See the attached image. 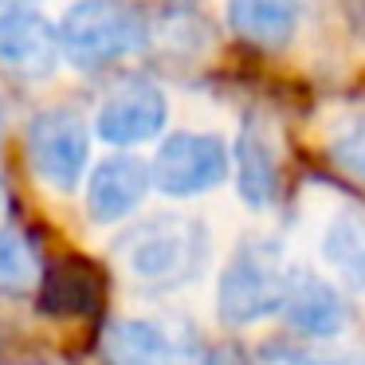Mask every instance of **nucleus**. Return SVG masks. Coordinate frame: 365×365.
<instances>
[{
    "label": "nucleus",
    "instance_id": "nucleus-1",
    "mask_svg": "<svg viewBox=\"0 0 365 365\" xmlns=\"http://www.w3.org/2000/svg\"><path fill=\"white\" fill-rule=\"evenodd\" d=\"M114 259L142 287H185L208 263V228L197 216L153 212L114 240Z\"/></svg>",
    "mask_w": 365,
    "mask_h": 365
},
{
    "label": "nucleus",
    "instance_id": "nucleus-2",
    "mask_svg": "<svg viewBox=\"0 0 365 365\" xmlns=\"http://www.w3.org/2000/svg\"><path fill=\"white\" fill-rule=\"evenodd\" d=\"M145 16L126 0H79L59 20V48L83 71L114 67L145 48Z\"/></svg>",
    "mask_w": 365,
    "mask_h": 365
},
{
    "label": "nucleus",
    "instance_id": "nucleus-3",
    "mask_svg": "<svg viewBox=\"0 0 365 365\" xmlns=\"http://www.w3.org/2000/svg\"><path fill=\"white\" fill-rule=\"evenodd\" d=\"M287 287H291V267L283 263L279 247L267 240H252L224 267L216 287V314L228 330L255 326L271 314H283Z\"/></svg>",
    "mask_w": 365,
    "mask_h": 365
},
{
    "label": "nucleus",
    "instance_id": "nucleus-4",
    "mask_svg": "<svg viewBox=\"0 0 365 365\" xmlns=\"http://www.w3.org/2000/svg\"><path fill=\"white\" fill-rule=\"evenodd\" d=\"M28 165L48 189L71 192L79 189L91 161V130L79 110L71 106H48L28 122L24 134Z\"/></svg>",
    "mask_w": 365,
    "mask_h": 365
},
{
    "label": "nucleus",
    "instance_id": "nucleus-5",
    "mask_svg": "<svg viewBox=\"0 0 365 365\" xmlns=\"http://www.w3.org/2000/svg\"><path fill=\"white\" fill-rule=\"evenodd\" d=\"M228 145L216 134H192V130L165 138L150 161L153 185L165 197H200V192L216 189L228 177Z\"/></svg>",
    "mask_w": 365,
    "mask_h": 365
},
{
    "label": "nucleus",
    "instance_id": "nucleus-6",
    "mask_svg": "<svg viewBox=\"0 0 365 365\" xmlns=\"http://www.w3.org/2000/svg\"><path fill=\"white\" fill-rule=\"evenodd\" d=\"M165 118H169L165 91L150 79H126L103 98L95 130L114 150H134V145L153 142L165 130Z\"/></svg>",
    "mask_w": 365,
    "mask_h": 365
},
{
    "label": "nucleus",
    "instance_id": "nucleus-7",
    "mask_svg": "<svg viewBox=\"0 0 365 365\" xmlns=\"http://www.w3.org/2000/svg\"><path fill=\"white\" fill-rule=\"evenodd\" d=\"M232 165H236V192L247 208L267 212L279 205L283 192V158H279V138L263 114H247L244 126L236 134V150H232Z\"/></svg>",
    "mask_w": 365,
    "mask_h": 365
},
{
    "label": "nucleus",
    "instance_id": "nucleus-8",
    "mask_svg": "<svg viewBox=\"0 0 365 365\" xmlns=\"http://www.w3.org/2000/svg\"><path fill=\"white\" fill-rule=\"evenodd\" d=\"M150 189H153L150 165L142 158H134V153H114V158L98 161L87 173L83 208H87V216L95 224H118L145 205Z\"/></svg>",
    "mask_w": 365,
    "mask_h": 365
},
{
    "label": "nucleus",
    "instance_id": "nucleus-9",
    "mask_svg": "<svg viewBox=\"0 0 365 365\" xmlns=\"http://www.w3.org/2000/svg\"><path fill=\"white\" fill-rule=\"evenodd\" d=\"M59 56V28L32 9H4L0 12V71L16 79H43L56 71Z\"/></svg>",
    "mask_w": 365,
    "mask_h": 365
},
{
    "label": "nucleus",
    "instance_id": "nucleus-10",
    "mask_svg": "<svg viewBox=\"0 0 365 365\" xmlns=\"http://www.w3.org/2000/svg\"><path fill=\"white\" fill-rule=\"evenodd\" d=\"M283 318L294 334L307 341H330L349 326V307L334 283H326L314 271H291Z\"/></svg>",
    "mask_w": 365,
    "mask_h": 365
},
{
    "label": "nucleus",
    "instance_id": "nucleus-11",
    "mask_svg": "<svg viewBox=\"0 0 365 365\" xmlns=\"http://www.w3.org/2000/svg\"><path fill=\"white\" fill-rule=\"evenodd\" d=\"M228 28L255 51H283L299 32V0H228Z\"/></svg>",
    "mask_w": 365,
    "mask_h": 365
},
{
    "label": "nucleus",
    "instance_id": "nucleus-12",
    "mask_svg": "<svg viewBox=\"0 0 365 365\" xmlns=\"http://www.w3.org/2000/svg\"><path fill=\"white\" fill-rule=\"evenodd\" d=\"M103 365H181V346L145 318H118L98 341Z\"/></svg>",
    "mask_w": 365,
    "mask_h": 365
},
{
    "label": "nucleus",
    "instance_id": "nucleus-13",
    "mask_svg": "<svg viewBox=\"0 0 365 365\" xmlns=\"http://www.w3.org/2000/svg\"><path fill=\"white\" fill-rule=\"evenodd\" d=\"M98 294H103V283H98L95 267L87 259H59L51 263V271L43 275V314H91L98 307Z\"/></svg>",
    "mask_w": 365,
    "mask_h": 365
},
{
    "label": "nucleus",
    "instance_id": "nucleus-14",
    "mask_svg": "<svg viewBox=\"0 0 365 365\" xmlns=\"http://www.w3.org/2000/svg\"><path fill=\"white\" fill-rule=\"evenodd\" d=\"M322 259L346 287L365 294V216L346 208L322 232Z\"/></svg>",
    "mask_w": 365,
    "mask_h": 365
},
{
    "label": "nucleus",
    "instance_id": "nucleus-15",
    "mask_svg": "<svg viewBox=\"0 0 365 365\" xmlns=\"http://www.w3.org/2000/svg\"><path fill=\"white\" fill-rule=\"evenodd\" d=\"M40 255H36V244L28 240V232L0 224V299L28 294L40 283Z\"/></svg>",
    "mask_w": 365,
    "mask_h": 365
},
{
    "label": "nucleus",
    "instance_id": "nucleus-16",
    "mask_svg": "<svg viewBox=\"0 0 365 365\" xmlns=\"http://www.w3.org/2000/svg\"><path fill=\"white\" fill-rule=\"evenodd\" d=\"M275 365H365L357 349H275Z\"/></svg>",
    "mask_w": 365,
    "mask_h": 365
},
{
    "label": "nucleus",
    "instance_id": "nucleus-17",
    "mask_svg": "<svg viewBox=\"0 0 365 365\" xmlns=\"http://www.w3.org/2000/svg\"><path fill=\"white\" fill-rule=\"evenodd\" d=\"M330 153L346 173H354L357 181H365V122H357V126H349L346 134L334 138Z\"/></svg>",
    "mask_w": 365,
    "mask_h": 365
},
{
    "label": "nucleus",
    "instance_id": "nucleus-18",
    "mask_svg": "<svg viewBox=\"0 0 365 365\" xmlns=\"http://www.w3.org/2000/svg\"><path fill=\"white\" fill-rule=\"evenodd\" d=\"M9 208V189H4V181H0V212Z\"/></svg>",
    "mask_w": 365,
    "mask_h": 365
},
{
    "label": "nucleus",
    "instance_id": "nucleus-19",
    "mask_svg": "<svg viewBox=\"0 0 365 365\" xmlns=\"http://www.w3.org/2000/svg\"><path fill=\"white\" fill-rule=\"evenodd\" d=\"M0 4H9V9H24V0H0Z\"/></svg>",
    "mask_w": 365,
    "mask_h": 365
},
{
    "label": "nucleus",
    "instance_id": "nucleus-20",
    "mask_svg": "<svg viewBox=\"0 0 365 365\" xmlns=\"http://www.w3.org/2000/svg\"><path fill=\"white\" fill-rule=\"evenodd\" d=\"M0 145H4V118H0Z\"/></svg>",
    "mask_w": 365,
    "mask_h": 365
}]
</instances>
